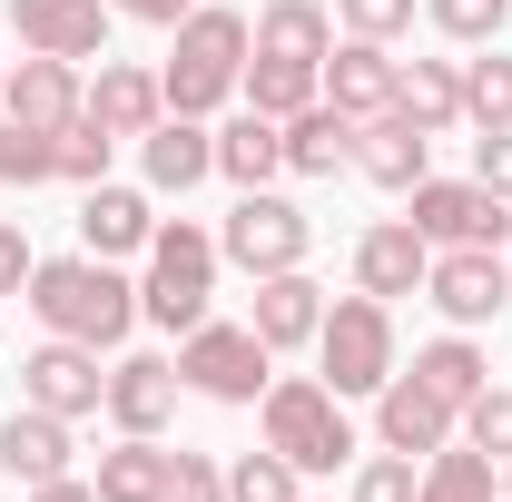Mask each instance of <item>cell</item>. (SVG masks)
<instances>
[{"label": "cell", "instance_id": "cell-1", "mask_svg": "<svg viewBox=\"0 0 512 502\" xmlns=\"http://www.w3.org/2000/svg\"><path fill=\"white\" fill-rule=\"evenodd\" d=\"M20 306L40 315V335H69V345H128V325H138V276H119L109 256H40L30 266V286H20Z\"/></svg>", "mask_w": 512, "mask_h": 502}, {"label": "cell", "instance_id": "cell-2", "mask_svg": "<svg viewBox=\"0 0 512 502\" xmlns=\"http://www.w3.org/2000/svg\"><path fill=\"white\" fill-rule=\"evenodd\" d=\"M247 50H256V20H247V10H227V0H197L188 20H178V50H168V69H158L168 109H178V119L227 109V99H237V79H247Z\"/></svg>", "mask_w": 512, "mask_h": 502}, {"label": "cell", "instance_id": "cell-3", "mask_svg": "<svg viewBox=\"0 0 512 502\" xmlns=\"http://www.w3.org/2000/svg\"><path fill=\"white\" fill-rule=\"evenodd\" d=\"M217 237L197 227V217H158V237H148V256H138V315L148 325H168V335H188V325H207V306H217Z\"/></svg>", "mask_w": 512, "mask_h": 502}, {"label": "cell", "instance_id": "cell-4", "mask_svg": "<svg viewBox=\"0 0 512 502\" xmlns=\"http://www.w3.org/2000/svg\"><path fill=\"white\" fill-rule=\"evenodd\" d=\"M256 434L276 443L296 473H335V463H355V414H345V394L325 375H276L256 394Z\"/></svg>", "mask_w": 512, "mask_h": 502}, {"label": "cell", "instance_id": "cell-5", "mask_svg": "<svg viewBox=\"0 0 512 502\" xmlns=\"http://www.w3.org/2000/svg\"><path fill=\"white\" fill-rule=\"evenodd\" d=\"M404 355H394V306L384 296H335L325 306V325H316V375L355 404V394H384V375H394Z\"/></svg>", "mask_w": 512, "mask_h": 502}, {"label": "cell", "instance_id": "cell-6", "mask_svg": "<svg viewBox=\"0 0 512 502\" xmlns=\"http://www.w3.org/2000/svg\"><path fill=\"white\" fill-rule=\"evenodd\" d=\"M178 384L207 394V404H256L266 384H276V345L256 335V325H188L178 335Z\"/></svg>", "mask_w": 512, "mask_h": 502}, {"label": "cell", "instance_id": "cell-7", "mask_svg": "<svg viewBox=\"0 0 512 502\" xmlns=\"http://www.w3.org/2000/svg\"><path fill=\"white\" fill-rule=\"evenodd\" d=\"M306 247H316V217L276 188H237L227 227H217V256L247 266V276H286V266H306Z\"/></svg>", "mask_w": 512, "mask_h": 502}, {"label": "cell", "instance_id": "cell-8", "mask_svg": "<svg viewBox=\"0 0 512 502\" xmlns=\"http://www.w3.org/2000/svg\"><path fill=\"white\" fill-rule=\"evenodd\" d=\"M424 247H512V197H493L483 178H424L404 188Z\"/></svg>", "mask_w": 512, "mask_h": 502}, {"label": "cell", "instance_id": "cell-9", "mask_svg": "<svg viewBox=\"0 0 512 502\" xmlns=\"http://www.w3.org/2000/svg\"><path fill=\"white\" fill-rule=\"evenodd\" d=\"M424 306L444 315V325H493V315L512 306V266L503 247H434V266H424Z\"/></svg>", "mask_w": 512, "mask_h": 502}, {"label": "cell", "instance_id": "cell-10", "mask_svg": "<svg viewBox=\"0 0 512 502\" xmlns=\"http://www.w3.org/2000/svg\"><path fill=\"white\" fill-rule=\"evenodd\" d=\"M20 404H40V414H60V424H89L99 404H109V375H99V345H30L20 355Z\"/></svg>", "mask_w": 512, "mask_h": 502}, {"label": "cell", "instance_id": "cell-11", "mask_svg": "<svg viewBox=\"0 0 512 502\" xmlns=\"http://www.w3.org/2000/svg\"><path fill=\"white\" fill-rule=\"evenodd\" d=\"M109 20V0H10V30L40 60H109Z\"/></svg>", "mask_w": 512, "mask_h": 502}, {"label": "cell", "instance_id": "cell-12", "mask_svg": "<svg viewBox=\"0 0 512 502\" xmlns=\"http://www.w3.org/2000/svg\"><path fill=\"white\" fill-rule=\"evenodd\" d=\"M453 424H463V414H453L424 375H404V365L384 375V394H375V443H384V453H414V463H424V453L453 443Z\"/></svg>", "mask_w": 512, "mask_h": 502}, {"label": "cell", "instance_id": "cell-13", "mask_svg": "<svg viewBox=\"0 0 512 502\" xmlns=\"http://www.w3.org/2000/svg\"><path fill=\"white\" fill-rule=\"evenodd\" d=\"M355 168H365L384 197L424 188V178H434V128H414L404 109H375V119H355Z\"/></svg>", "mask_w": 512, "mask_h": 502}, {"label": "cell", "instance_id": "cell-14", "mask_svg": "<svg viewBox=\"0 0 512 502\" xmlns=\"http://www.w3.org/2000/svg\"><path fill=\"white\" fill-rule=\"evenodd\" d=\"M178 394H188V384H178V355H119V365H109V404H99V414H109L119 434H168Z\"/></svg>", "mask_w": 512, "mask_h": 502}, {"label": "cell", "instance_id": "cell-15", "mask_svg": "<svg viewBox=\"0 0 512 502\" xmlns=\"http://www.w3.org/2000/svg\"><path fill=\"white\" fill-rule=\"evenodd\" d=\"M79 119L109 128V138H148V128L168 119V89H158V69H138V60H99L89 99H79Z\"/></svg>", "mask_w": 512, "mask_h": 502}, {"label": "cell", "instance_id": "cell-16", "mask_svg": "<svg viewBox=\"0 0 512 502\" xmlns=\"http://www.w3.org/2000/svg\"><path fill=\"white\" fill-rule=\"evenodd\" d=\"M79 99H89L79 60H40V50L0 79V109H10V128H79Z\"/></svg>", "mask_w": 512, "mask_h": 502}, {"label": "cell", "instance_id": "cell-17", "mask_svg": "<svg viewBox=\"0 0 512 502\" xmlns=\"http://www.w3.org/2000/svg\"><path fill=\"white\" fill-rule=\"evenodd\" d=\"M424 266H434V247H424V227L414 217H384V227H365L355 237V286L365 296H424Z\"/></svg>", "mask_w": 512, "mask_h": 502}, {"label": "cell", "instance_id": "cell-18", "mask_svg": "<svg viewBox=\"0 0 512 502\" xmlns=\"http://www.w3.org/2000/svg\"><path fill=\"white\" fill-rule=\"evenodd\" d=\"M138 168H148V197H188L197 178H217V128L168 109V119L138 138Z\"/></svg>", "mask_w": 512, "mask_h": 502}, {"label": "cell", "instance_id": "cell-19", "mask_svg": "<svg viewBox=\"0 0 512 502\" xmlns=\"http://www.w3.org/2000/svg\"><path fill=\"white\" fill-rule=\"evenodd\" d=\"M148 237H158V207H148V188H79V247L89 256H148Z\"/></svg>", "mask_w": 512, "mask_h": 502}, {"label": "cell", "instance_id": "cell-20", "mask_svg": "<svg viewBox=\"0 0 512 502\" xmlns=\"http://www.w3.org/2000/svg\"><path fill=\"white\" fill-rule=\"evenodd\" d=\"M69 463H79V443H69L60 414H40V404H20V414H0V473L30 493V483H60Z\"/></svg>", "mask_w": 512, "mask_h": 502}, {"label": "cell", "instance_id": "cell-21", "mask_svg": "<svg viewBox=\"0 0 512 502\" xmlns=\"http://www.w3.org/2000/svg\"><path fill=\"white\" fill-rule=\"evenodd\" d=\"M247 325L276 345V355H296V345H316V325H325V286L306 276V266H286V276H256Z\"/></svg>", "mask_w": 512, "mask_h": 502}, {"label": "cell", "instance_id": "cell-22", "mask_svg": "<svg viewBox=\"0 0 512 502\" xmlns=\"http://www.w3.org/2000/svg\"><path fill=\"white\" fill-rule=\"evenodd\" d=\"M394 89H404V60H394L384 40H345V50H325V99H335L345 119L394 109Z\"/></svg>", "mask_w": 512, "mask_h": 502}, {"label": "cell", "instance_id": "cell-23", "mask_svg": "<svg viewBox=\"0 0 512 502\" xmlns=\"http://www.w3.org/2000/svg\"><path fill=\"white\" fill-rule=\"evenodd\" d=\"M89 483H99V502H168L178 493V453H168L158 434H119L109 453H99Z\"/></svg>", "mask_w": 512, "mask_h": 502}, {"label": "cell", "instance_id": "cell-24", "mask_svg": "<svg viewBox=\"0 0 512 502\" xmlns=\"http://www.w3.org/2000/svg\"><path fill=\"white\" fill-rule=\"evenodd\" d=\"M276 138H286V168H296V178H335V168H355V119H345L335 99H306L296 119H276Z\"/></svg>", "mask_w": 512, "mask_h": 502}, {"label": "cell", "instance_id": "cell-25", "mask_svg": "<svg viewBox=\"0 0 512 502\" xmlns=\"http://www.w3.org/2000/svg\"><path fill=\"white\" fill-rule=\"evenodd\" d=\"M256 50H266V60L325 69V50H335V10H325V0H266V10H256Z\"/></svg>", "mask_w": 512, "mask_h": 502}, {"label": "cell", "instance_id": "cell-26", "mask_svg": "<svg viewBox=\"0 0 512 502\" xmlns=\"http://www.w3.org/2000/svg\"><path fill=\"white\" fill-rule=\"evenodd\" d=\"M276 168H286V138H276L266 109H237V119L217 128V178H227V188H266Z\"/></svg>", "mask_w": 512, "mask_h": 502}, {"label": "cell", "instance_id": "cell-27", "mask_svg": "<svg viewBox=\"0 0 512 502\" xmlns=\"http://www.w3.org/2000/svg\"><path fill=\"white\" fill-rule=\"evenodd\" d=\"M394 109L414 128H463V60H404V89H394Z\"/></svg>", "mask_w": 512, "mask_h": 502}, {"label": "cell", "instance_id": "cell-28", "mask_svg": "<svg viewBox=\"0 0 512 502\" xmlns=\"http://www.w3.org/2000/svg\"><path fill=\"white\" fill-rule=\"evenodd\" d=\"M414 375H424V384H434V394L453 404V414H463V404H473V394L493 384V355H483V345H473V335L453 325V335H434V345L414 355Z\"/></svg>", "mask_w": 512, "mask_h": 502}, {"label": "cell", "instance_id": "cell-29", "mask_svg": "<svg viewBox=\"0 0 512 502\" xmlns=\"http://www.w3.org/2000/svg\"><path fill=\"white\" fill-rule=\"evenodd\" d=\"M247 109H266V119H296L306 99H325V69H306V60H266V50H247Z\"/></svg>", "mask_w": 512, "mask_h": 502}, {"label": "cell", "instance_id": "cell-30", "mask_svg": "<svg viewBox=\"0 0 512 502\" xmlns=\"http://www.w3.org/2000/svg\"><path fill=\"white\" fill-rule=\"evenodd\" d=\"M414 502H493V453H473V443L453 434L444 453H424V483Z\"/></svg>", "mask_w": 512, "mask_h": 502}, {"label": "cell", "instance_id": "cell-31", "mask_svg": "<svg viewBox=\"0 0 512 502\" xmlns=\"http://www.w3.org/2000/svg\"><path fill=\"white\" fill-rule=\"evenodd\" d=\"M227 502H306V473L266 443V453H237L227 463Z\"/></svg>", "mask_w": 512, "mask_h": 502}, {"label": "cell", "instance_id": "cell-32", "mask_svg": "<svg viewBox=\"0 0 512 502\" xmlns=\"http://www.w3.org/2000/svg\"><path fill=\"white\" fill-rule=\"evenodd\" d=\"M463 119L473 128H512V60L483 40V60H463Z\"/></svg>", "mask_w": 512, "mask_h": 502}, {"label": "cell", "instance_id": "cell-33", "mask_svg": "<svg viewBox=\"0 0 512 502\" xmlns=\"http://www.w3.org/2000/svg\"><path fill=\"white\" fill-rule=\"evenodd\" d=\"M60 178V128H0V188H50Z\"/></svg>", "mask_w": 512, "mask_h": 502}, {"label": "cell", "instance_id": "cell-34", "mask_svg": "<svg viewBox=\"0 0 512 502\" xmlns=\"http://www.w3.org/2000/svg\"><path fill=\"white\" fill-rule=\"evenodd\" d=\"M453 434L473 443V453H493V463H512V384H483L473 404H463V424Z\"/></svg>", "mask_w": 512, "mask_h": 502}, {"label": "cell", "instance_id": "cell-35", "mask_svg": "<svg viewBox=\"0 0 512 502\" xmlns=\"http://www.w3.org/2000/svg\"><path fill=\"white\" fill-rule=\"evenodd\" d=\"M424 20H434L444 40H463V50H483V40H503L512 0H424Z\"/></svg>", "mask_w": 512, "mask_h": 502}, {"label": "cell", "instance_id": "cell-36", "mask_svg": "<svg viewBox=\"0 0 512 502\" xmlns=\"http://www.w3.org/2000/svg\"><path fill=\"white\" fill-rule=\"evenodd\" d=\"M414 483H424L414 453H365L355 463V502H414Z\"/></svg>", "mask_w": 512, "mask_h": 502}, {"label": "cell", "instance_id": "cell-37", "mask_svg": "<svg viewBox=\"0 0 512 502\" xmlns=\"http://www.w3.org/2000/svg\"><path fill=\"white\" fill-rule=\"evenodd\" d=\"M335 20H345V40H404L414 30V0H335Z\"/></svg>", "mask_w": 512, "mask_h": 502}, {"label": "cell", "instance_id": "cell-38", "mask_svg": "<svg viewBox=\"0 0 512 502\" xmlns=\"http://www.w3.org/2000/svg\"><path fill=\"white\" fill-rule=\"evenodd\" d=\"M109 148H119V138H109V128H60V178L69 188H99V178H109Z\"/></svg>", "mask_w": 512, "mask_h": 502}, {"label": "cell", "instance_id": "cell-39", "mask_svg": "<svg viewBox=\"0 0 512 502\" xmlns=\"http://www.w3.org/2000/svg\"><path fill=\"white\" fill-rule=\"evenodd\" d=\"M168 502H227V463L217 453H178V493Z\"/></svg>", "mask_w": 512, "mask_h": 502}, {"label": "cell", "instance_id": "cell-40", "mask_svg": "<svg viewBox=\"0 0 512 502\" xmlns=\"http://www.w3.org/2000/svg\"><path fill=\"white\" fill-rule=\"evenodd\" d=\"M473 178L493 197H512V128H483V138H473Z\"/></svg>", "mask_w": 512, "mask_h": 502}, {"label": "cell", "instance_id": "cell-41", "mask_svg": "<svg viewBox=\"0 0 512 502\" xmlns=\"http://www.w3.org/2000/svg\"><path fill=\"white\" fill-rule=\"evenodd\" d=\"M30 266H40V247H30V237L0 217V296H20V286H30Z\"/></svg>", "mask_w": 512, "mask_h": 502}, {"label": "cell", "instance_id": "cell-42", "mask_svg": "<svg viewBox=\"0 0 512 502\" xmlns=\"http://www.w3.org/2000/svg\"><path fill=\"white\" fill-rule=\"evenodd\" d=\"M109 10H119V20H148V30H178L197 0H109Z\"/></svg>", "mask_w": 512, "mask_h": 502}, {"label": "cell", "instance_id": "cell-43", "mask_svg": "<svg viewBox=\"0 0 512 502\" xmlns=\"http://www.w3.org/2000/svg\"><path fill=\"white\" fill-rule=\"evenodd\" d=\"M30 502H99V483H79V473H60V483H30Z\"/></svg>", "mask_w": 512, "mask_h": 502}, {"label": "cell", "instance_id": "cell-44", "mask_svg": "<svg viewBox=\"0 0 512 502\" xmlns=\"http://www.w3.org/2000/svg\"><path fill=\"white\" fill-rule=\"evenodd\" d=\"M503 266H512V247H503Z\"/></svg>", "mask_w": 512, "mask_h": 502}, {"label": "cell", "instance_id": "cell-45", "mask_svg": "<svg viewBox=\"0 0 512 502\" xmlns=\"http://www.w3.org/2000/svg\"><path fill=\"white\" fill-rule=\"evenodd\" d=\"M0 79H10V69H0Z\"/></svg>", "mask_w": 512, "mask_h": 502}, {"label": "cell", "instance_id": "cell-46", "mask_svg": "<svg viewBox=\"0 0 512 502\" xmlns=\"http://www.w3.org/2000/svg\"><path fill=\"white\" fill-rule=\"evenodd\" d=\"M503 493H512V483H503Z\"/></svg>", "mask_w": 512, "mask_h": 502}]
</instances>
